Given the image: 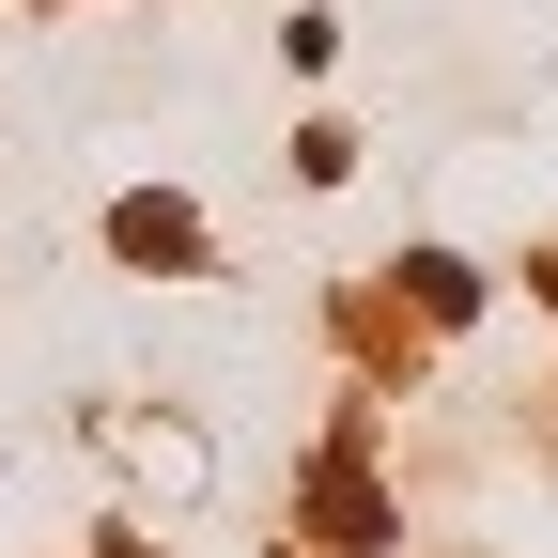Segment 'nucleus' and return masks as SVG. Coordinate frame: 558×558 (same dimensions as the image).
<instances>
[{
	"label": "nucleus",
	"mask_w": 558,
	"mask_h": 558,
	"mask_svg": "<svg viewBox=\"0 0 558 558\" xmlns=\"http://www.w3.org/2000/svg\"><path fill=\"white\" fill-rule=\"evenodd\" d=\"M311 512H326V543H388V512H373L357 450H326V465H311Z\"/></svg>",
	"instance_id": "f257e3e1"
},
{
	"label": "nucleus",
	"mask_w": 558,
	"mask_h": 558,
	"mask_svg": "<svg viewBox=\"0 0 558 558\" xmlns=\"http://www.w3.org/2000/svg\"><path fill=\"white\" fill-rule=\"evenodd\" d=\"M109 248H124V264H186L202 233H186V202H124V218H109Z\"/></svg>",
	"instance_id": "f03ea898"
}]
</instances>
